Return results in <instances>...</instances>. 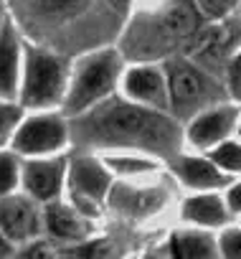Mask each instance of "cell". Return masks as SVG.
Masks as SVG:
<instances>
[{
  "instance_id": "7",
  "label": "cell",
  "mask_w": 241,
  "mask_h": 259,
  "mask_svg": "<svg viewBox=\"0 0 241 259\" xmlns=\"http://www.w3.org/2000/svg\"><path fill=\"white\" fill-rule=\"evenodd\" d=\"M0 231L6 239L26 241L38 234L36 206L23 196H0Z\"/></svg>"
},
{
  "instance_id": "19",
  "label": "cell",
  "mask_w": 241,
  "mask_h": 259,
  "mask_svg": "<svg viewBox=\"0 0 241 259\" xmlns=\"http://www.w3.org/2000/svg\"><path fill=\"white\" fill-rule=\"evenodd\" d=\"M213 163L226 168V170H241V145L226 143L213 153Z\"/></svg>"
},
{
  "instance_id": "21",
  "label": "cell",
  "mask_w": 241,
  "mask_h": 259,
  "mask_svg": "<svg viewBox=\"0 0 241 259\" xmlns=\"http://www.w3.org/2000/svg\"><path fill=\"white\" fill-rule=\"evenodd\" d=\"M107 165L114 168L117 173H145L153 168L148 160H135V158H107Z\"/></svg>"
},
{
  "instance_id": "8",
  "label": "cell",
  "mask_w": 241,
  "mask_h": 259,
  "mask_svg": "<svg viewBox=\"0 0 241 259\" xmlns=\"http://www.w3.org/2000/svg\"><path fill=\"white\" fill-rule=\"evenodd\" d=\"M125 89L140 104H148L153 109H165L168 107V84H165L163 74L155 71V69L130 71L127 81H125Z\"/></svg>"
},
{
  "instance_id": "1",
  "label": "cell",
  "mask_w": 241,
  "mask_h": 259,
  "mask_svg": "<svg viewBox=\"0 0 241 259\" xmlns=\"http://www.w3.org/2000/svg\"><path fill=\"white\" fill-rule=\"evenodd\" d=\"M74 140L81 145H127L158 155H173L178 148V127L155 109L127 102L94 104L91 112L74 122Z\"/></svg>"
},
{
  "instance_id": "2",
  "label": "cell",
  "mask_w": 241,
  "mask_h": 259,
  "mask_svg": "<svg viewBox=\"0 0 241 259\" xmlns=\"http://www.w3.org/2000/svg\"><path fill=\"white\" fill-rule=\"evenodd\" d=\"M117 74H119V59L112 51L94 54V56L84 59L79 64L76 76H74V84L69 89L66 112L76 114V112H84L86 107L102 102L109 94V89L114 87Z\"/></svg>"
},
{
  "instance_id": "5",
  "label": "cell",
  "mask_w": 241,
  "mask_h": 259,
  "mask_svg": "<svg viewBox=\"0 0 241 259\" xmlns=\"http://www.w3.org/2000/svg\"><path fill=\"white\" fill-rule=\"evenodd\" d=\"M109 188L107 170L94 158H79L71 165V198L81 213H97L99 201Z\"/></svg>"
},
{
  "instance_id": "17",
  "label": "cell",
  "mask_w": 241,
  "mask_h": 259,
  "mask_svg": "<svg viewBox=\"0 0 241 259\" xmlns=\"http://www.w3.org/2000/svg\"><path fill=\"white\" fill-rule=\"evenodd\" d=\"M170 254L173 256H185V259H203V256H213L216 254V244L211 236L206 234H196V231H183L175 234L170 241Z\"/></svg>"
},
{
  "instance_id": "25",
  "label": "cell",
  "mask_w": 241,
  "mask_h": 259,
  "mask_svg": "<svg viewBox=\"0 0 241 259\" xmlns=\"http://www.w3.org/2000/svg\"><path fill=\"white\" fill-rule=\"evenodd\" d=\"M228 89L236 99H241V54L228 66Z\"/></svg>"
},
{
  "instance_id": "3",
  "label": "cell",
  "mask_w": 241,
  "mask_h": 259,
  "mask_svg": "<svg viewBox=\"0 0 241 259\" xmlns=\"http://www.w3.org/2000/svg\"><path fill=\"white\" fill-rule=\"evenodd\" d=\"M66 81V66L59 56L31 49L26 56V79H23V104L26 107H49L61 99Z\"/></svg>"
},
{
  "instance_id": "20",
  "label": "cell",
  "mask_w": 241,
  "mask_h": 259,
  "mask_svg": "<svg viewBox=\"0 0 241 259\" xmlns=\"http://www.w3.org/2000/svg\"><path fill=\"white\" fill-rule=\"evenodd\" d=\"M18 119H21V107L0 102V143L8 140V135L13 133V127L18 124Z\"/></svg>"
},
{
  "instance_id": "12",
  "label": "cell",
  "mask_w": 241,
  "mask_h": 259,
  "mask_svg": "<svg viewBox=\"0 0 241 259\" xmlns=\"http://www.w3.org/2000/svg\"><path fill=\"white\" fill-rule=\"evenodd\" d=\"M173 170L180 176L183 183H188L193 188H213V186H223L228 181L208 160H198V158H178V160H173Z\"/></svg>"
},
{
  "instance_id": "15",
  "label": "cell",
  "mask_w": 241,
  "mask_h": 259,
  "mask_svg": "<svg viewBox=\"0 0 241 259\" xmlns=\"http://www.w3.org/2000/svg\"><path fill=\"white\" fill-rule=\"evenodd\" d=\"M226 49H228V31L216 26V28L201 31V33L196 36V44H193L190 54H193L198 61H203V64H216V61L223 56Z\"/></svg>"
},
{
  "instance_id": "24",
  "label": "cell",
  "mask_w": 241,
  "mask_h": 259,
  "mask_svg": "<svg viewBox=\"0 0 241 259\" xmlns=\"http://www.w3.org/2000/svg\"><path fill=\"white\" fill-rule=\"evenodd\" d=\"M221 251L223 256H231V259H241V231H226L221 236Z\"/></svg>"
},
{
  "instance_id": "30",
  "label": "cell",
  "mask_w": 241,
  "mask_h": 259,
  "mask_svg": "<svg viewBox=\"0 0 241 259\" xmlns=\"http://www.w3.org/2000/svg\"><path fill=\"white\" fill-rule=\"evenodd\" d=\"M112 3H114V6H119V8H125V6H127V0H112Z\"/></svg>"
},
{
  "instance_id": "9",
  "label": "cell",
  "mask_w": 241,
  "mask_h": 259,
  "mask_svg": "<svg viewBox=\"0 0 241 259\" xmlns=\"http://www.w3.org/2000/svg\"><path fill=\"white\" fill-rule=\"evenodd\" d=\"M236 124V109L233 107H218V109H208L203 112L193 124H190V140L196 145H213L218 140H223Z\"/></svg>"
},
{
  "instance_id": "6",
  "label": "cell",
  "mask_w": 241,
  "mask_h": 259,
  "mask_svg": "<svg viewBox=\"0 0 241 259\" xmlns=\"http://www.w3.org/2000/svg\"><path fill=\"white\" fill-rule=\"evenodd\" d=\"M64 140H66V124L59 117H33L16 133L13 148L18 153L41 155L61 148Z\"/></svg>"
},
{
  "instance_id": "27",
  "label": "cell",
  "mask_w": 241,
  "mask_h": 259,
  "mask_svg": "<svg viewBox=\"0 0 241 259\" xmlns=\"http://www.w3.org/2000/svg\"><path fill=\"white\" fill-rule=\"evenodd\" d=\"M228 206H231L233 211H241V186H233V188L228 191Z\"/></svg>"
},
{
  "instance_id": "28",
  "label": "cell",
  "mask_w": 241,
  "mask_h": 259,
  "mask_svg": "<svg viewBox=\"0 0 241 259\" xmlns=\"http://www.w3.org/2000/svg\"><path fill=\"white\" fill-rule=\"evenodd\" d=\"M46 249H49L46 244H33L23 251V256H51V251H46Z\"/></svg>"
},
{
  "instance_id": "10",
  "label": "cell",
  "mask_w": 241,
  "mask_h": 259,
  "mask_svg": "<svg viewBox=\"0 0 241 259\" xmlns=\"http://www.w3.org/2000/svg\"><path fill=\"white\" fill-rule=\"evenodd\" d=\"M26 188L33 198L49 201L59 193L61 181H64V160H38L28 163L23 170Z\"/></svg>"
},
{
  "instance_id": "31",
  "label": "cell",
  "mask_w": 241,
  "mask_h": 259,
  "mask_svg": "<svg viewBox=\"0 0 241 259\" xmlns=\"http://www.w3.org/2000/svg\"><path fill=\"white\" fill-rule=\"evenodd\" d=\"M0 31H3V8H0Z\"/></svg>"
},
{
  "instance_id": "23",
  "label": "cell",
  "mask_w": 241,
  "mask_h": 259,
  "mask_svg": "<svg viewBox=\"0 0 241 259\" xmlns=\"http://www.w3.org/2000/svg\"><path fill=\"white\" fill-rule=\"evenodd\" d=\"M36 3H38V11L43 16H61V13L74 11L84 0H36Z\"/></svg>"
},
{
  "instance_id": "22",
  "label": "cell",
  "mask_w": 241,
  "mask_h": 259,
  "mask_svg": "<svg viewBox=\"0 0 241 259\" xmlns=\"http://www.w3.org/2000/svg\"><path fill=\"white\" fill-rule=\"evenodd\" d=\"M233 6H236V0H198V8L208 18H223L226 13L233 11Z\"/></svg>"
},
{
  "instance_id": "18",
  "label": "cell",
  "mask_w": 241,
  "mask_h": 259,
  "mask_svg": "<svg viewBox=\"0 0 241 259\" xmlns=\"http://www.w3.org/2000/svg\"><path fill=\"white\" fill-rule=\"evenodd\" d=\"M18 181V163L13 155L8 153H0V196L11 193V188Z\"/></svg>"
},
{
  "instance_id": "32",
  "label": "cell",
  "mask_w": 241,
  "mask_h": 259,
  "mask_svg": "<svg viewBox=\"0 0 241 259\" xmlns=\"http://www.w3.org/2000/svg\"><path fill=\"white\" fill-rule=\"evenodd\" d=\"M238 133H241V130H238Z\"/></svg>"
},
{
  "instance_id": "26",
  "label": "cell",
  "mask_w": 241,
  "mask_h": 259,
  "mask_svg": "<svg viewBox=\"0 0 241 259\" xmlns=\"http://www.w3.org/2000/svg\"><path fill=\"white\" fill-rule=\"evenodd\" d=\"M66 254L69 256H104L109 251H107V244H84V246H76Z\"/></svg>"
},
{
  "instance_id": "11",
  "label": "cell",
  "mask_w": 241,
  "mask_h": 259,
  "mask_svg": "<svg viewBox=\"0 0 241 259\" xmlns=\"http://www.w3.org/2000/svg\"><path fill=\"white\" fill-rule=\"evenodd\" d=\"M18 81V38L13 26L0 31V97H13Z\"/></svg>"
},
{
  "instance_id": "16",
  "label": "cell",
  "mask_w": 241,
  "mask_h": 259,
  "mask_svg": "<svg viewBox=\"0 0 241 259\" xmlns=\"http://www.w3.org/2000/svg\"><path fill=\"white\" fill-rule=\"evenodd\" d=\"M163 28L175 38H185V36L198 31V13H196L190 0H178V3L165 13Z\"/></svg>"
},
{
  "instance_id": "14",
  "label": "cell",
  "mask_w": 241,
  "mask_h": 259,
  "mask_svg": "<svg viewBox=\"0 0 241 259\" xmlns=\"http://www.w3.org/2000/svg\"><path fill=\"white\" fill-rule=\"evenodd\" d=\"M46 229L56 236V239H81L86 234V224L79 219L76 211L61 206V203H54L46 208Z\"/></svg>"
},
{
  "instance_id": "4",
  "label": "cell",
  "mask_w": 241,
  "mask_h": 259,
  "mask_svg": "<svg viewBox=\"0 0 241 259\" xmlns=\"http://www.w3.org/2000/svg\"><path fill=\"white\" fill-rule=\"evenodd\" d=\"M218 84H213L201 69L173 61L168 64V99L173 102V109L178 117H190L193 112L203 109L218 97Z\"/></svg>"
},
{
  "instance_id": "13",
  "label": "cell",
  "mask_w": 241,
  "mask_h": 259,
  "mask_svg": "<svg viewBox=\"0 0 241 259\" xmlns=\"http://www.w3.org/2000/svg\"><path fill=\"white\" fill-rule=\"evenodd\" d=\"M183 219L190 224H203V226H218L228 219L223 203L218 196H196L183 203Z\"/></svg>"
},
{
  "instance_id": "29",
  "label": "cell",
  "mask_w": 241,
  "mask_h": 259,
  "mask_svg": "<svg viewBox=\"0 0 241 259\" xmlns=\"http://www.w3.org/2000/svg\"><path fill=\"white\" fill-rule=\"evenodd\" d=\"M6 254H11V244H8V239L3 236V231H0V256H6Z\"/></svg>"
}]
</instances>
